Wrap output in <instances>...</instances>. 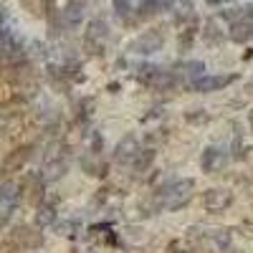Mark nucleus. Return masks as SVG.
<instances>
[{
	"instance_id": "f257e3e1",
	"label": "nucleus",
	"mask_w": 253,
	"mask_h": 253,
	"mask_svg": "<svg viewBox=\"0 0 253 253\" xmlns=\"http://www.w3.org/2000/svg\"><path fill=\"white\" fill-rule=\"evenodd\" d=\"M155 195L162 203V210H182L195 198V180L190 177H175L155 190Z\"/></svg>"
},
{
	"instance_id": "f03ea898",
	"label": "nucleus",
	"mask_w": 253,
	"mask_h": 253,
	"mask_svg": "<svg viewBox=\"0 0 253 253\" xmlns=\"http://www.w3.org/2000/svg\"><path fill=\"white\" fill-rule=\"evenodd\" d=\"M233 200H236V195L230 187H210L203 193V208L208 213H223V210L233 205Z\"/></svg>"
},
{
	"instance_id": "7ed1b4c3",
	"label": "nucleus",
	"mask_w": 253,
	"mask_h": 253,
	"mask_svg": "<svg viewBox=\"0 0 253 253\" xmlns=\"http://www.w3.org/2000/svg\"><path fill=\"white\" fill-rule=\"evenodd\" d=\"M225 165H228V152L223 150V147L210 144V147H205V150L200 152V170H203L205 175L223 172Z\"/></svg>"
},
{
	"instance_id": "20e7f679",
	"label": "nucleus",
	"mask_w": 253,
	"mask_h": 253,
	"mask_svg": "<svg viewBox=\"0 0 253 253\" xmlns=\"http://www.w3.org/2000/svg\"><path fill=\"white\" fill-rule=\"evenodd\" d=\"M139 139L134 137V134H124L119 142H117V147H114V162L117 165H122V167H129L132 162H134V157L139 155Z\"/></svg>"
},
{
	"instance_id": "39448f33",
	"label": "nucleus",
	"mask_w": 253,
	"mask_h": 253,
	"mask_svg": "<svg viewBox=\"0 0 253 253\" xmlns=\"http://www.w3.org/2000/svg\"><path fill=\"white\" fill-rule=\"evenodd\" d=\"M10 241H13L18 248H26V251H33V248L43 246V236H41L38 230L28 228V225H18L13 233H10Z\"/></svg>"
},
{
	"instance_id": "423d86ee",
	"label": "nucleus",
	"mask_w": 253,
	"mask_h": 253,
	"mask_svg": "<svg viewBox=\"0 0 253 253\" xmlns=\"http://www.w3.org/2000/svg\"><path fill=\"white\" fill-rule=\"evenodd\" d=\"M79 167H81V172H86L89 177H104L109 172V165L101 160V155H91V152L81 155Z\"/></svg>"
},
{
	"instance_id": "0eeeda50",
	"label": "nucleus",
	"mask_w": 253,
	"mask_h": 253,
	"mask_svg": "<svg viewBox=\"0 0 253 253\" xmlns=\"http://www.w3.org/2000/svg\"><path fill=\"white\" fill-rule=\"evenodd\" d=\"M230 81H233V76H205V79H198V81L193 84V89H195L198 94H210V91L225 89Z\"/></svg>"
},
{
	"instance_id": "6e6552de",
	"label": "nucleus",
	"mask_w": 253,
	"mask_h": 253,
	"mask_svg": "<svg viewBox=\"0 0 253 253\" xmlns=\"http://www.w3.org/2000/svg\"><path fill=\"white\" fill-rule=\"evenodd\" d=\"M66 172H69V160L63 157V155H53V157L46 162V170L41 172V175H43L46 182H51V180H61Z\"/></svg>"
},
{
	"instance_id": "1a4fd4ad",
	"label": "nucleus",
	"mask_w": 253,
	"mask_h": 253,
	"mask_svg": "<svg viewBox=\"0 0 253 253\" xmlns=\"http://www.w3.org/2000/svg\"><path fill=\"white\" fill-rule=\"evenodd\" d=\"M31 152H33V144H26V147H18V150L5 160V165H3V170L5 172H18V170H23L26 167V162L31 160Z\"/></svg>"
},
{
	"instance_id": "9d476101",
	"label": "nucleus",
	"mask_w": 253,
	"mask_h": 253,
	"mask_svg": "<svg viewBox=\"0 0 253 253\" xmlns=\"http://www.w3.org/2000/svg\"><path fill=\"white\" fill-rule=\"evenodd\" d=\"M18 203V185L15 182H3L0 185V213L8 215Z\"/></svg>"
},
{
	"instance_id": "9b49d317",
	"label": "nucleus",
	"mask_w": 253,
	"mask_h": 253,
	"mask_svg": "<svg viewBox=\"0 0 253 253\" xmlns=\"http://www.w3.org/2000/svg\"><path fill=\"white\" fill-rule=\"evenodd\" d=\"M137 210H139L142 218H152V215H157L162 210V203H160V198L155 193H150V195H144V198L137 200Z\"/></svg>"
},
{
	"instance_id": "f8f14e48",
	"label": "nucleus",
	"mask_w": 253,
	"mask_h": 253,
	"mask_svg": "<svg viewBox=\"0 0 253 253\" xmlns=\"http://www.w3.org/2000/svg\"><path fill=\"white\" fill-rule=\"evenodd\" d=\"M152 162H155V150H139V155L134 157V162L129 165V170L134 172V175H144V172H150V167H152Z\"/></svg>"
},
{
	"instance_id": "ddd939ff",
	"label": "nucleus",
	"mask_w": 253,
	"mask_h": 253,
	"mask_svg": "<svg viewBox=\"0 0 253 253\" xmlns=\"http://www.w3.org/2000/svg\"><path fill=\"white\" fill-rule=\"evenodd\" d=\"M208 243L213 246L215 251H228L230 243H233V236H230L225 228H215V230H210V233H208Z\"/></svg>"
},
{
	"instance_id": "4468645a",
	"label": "nucleus",
	"mask_w": 253,
	"mask_h": 253,
	"mask_svg": "<svg viewBox=\"0 0 253 253\" xmlns=\"http://www.w3.org/2000/svg\"><path fill=\"white\" fill-rule=\"evenodd\" d=\"M43 187H46V180H43V175H41V172L28 175L26 190H28V198L31 200H41V198H43Z\"/></svg>"
},
{
	"instance_id": "2eb2a0df",
	"label": "nucleus",
	"mask_w": 253,
	"mask_h": 253,
	"mask_svg": "<svg viewBox=\"0 0 253 253\" xmlns=\"http://www.w3.org/2000/svg\"><path fill=\"white\" fill-rule=\"evenodd\" d=\"M36 223L41 225V228H53V223H56V205H51V203H41V208H38V213H36Z\"/></svg>"
},
{
	"instance_id": "dca6fc26",
	"label": "nucleus",
	"mask_w": 253,
	"mask_h": 253,
	"mask_svg": "<svg viewBox=\"0 0 253 253\" xmlns=\"http://www.w3.org/2000/svg\"><path fill=\"white\" fill-rule=\"evenodd\" d=\"M210 119V114L205 109H187L185 112V122L187 124H205Z\"/></svg>"
},
{
	"instance_id": "f3484780",
	"label": "nucleus",
	"mask_w": 253,
	"mask_h": 253,
	"mask_svg": "<svg viewBox=\"0 0 253 253\" xmlns=\"http://www.w3.org/2000/svg\"><path fill=\"white\" fill-rule=\"evenodd\" d=\"M89 107H91V101H89V99H84V101H81V107H79V112H76V122H79V124H89V119H91Z\"/></svg>"
},
{
	"instance_id": "a211bd4d",
	"label": "nucleus",
	"mask_w": 253,
	"mask_h": 253,
	"mask_svg": "<svg viewBox=\"0 0 253 253\" xmlns=\"http://www.w3.org/2000/svg\"><path fill=\"white\" fill-rule=\"evenodd\" d=\"M53 230H56L58 236H71L74 230H76V223H74V220H61V223L56 220V223H53Z\"/></svg>"
},
{
	"instance_id": "6ab92c4d",
	"label": "nucleus",
	"mask_w": 253,
	"mask_h": 253,
	"mask_svg": "<svg viewBox=\"0 0 253 253\" xmlns=\"http://www.w3.org/2000/svg\"><path fill=\"white\" fill-rule=\"evenodd\" d=\"M101 150H104V139H101L99 132H94L91 139H89V152L91 155H101Z\"/></svg>"
},
{
	"instance_id": "aec40b11",
	"label": "nucleus",
	"mask_w": 253,
	"mask_h": 253,
	"mask_svg": "<svg viewBox=\"0 0 253 253\" xmlns=\"http://www.w3.org/2000/svg\"><path fill=\"white\" fill-rule=\"evenodd\" d=\"M248 126H251V134H253V109L248 112Z\"/></svg>"
}]
</instances>
